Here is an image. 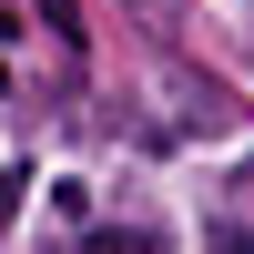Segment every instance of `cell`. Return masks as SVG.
<instances>
[{
	"label": "cell",
	"mask_w": 254,
	"mask_h": 254,
	"mask_svg": "<svg viewBox=\"0 0 254 254\" xmlns=\"http://www.w3.org/2000/svg\"><path fill=\"white\" fill-rule=\"evenodd\" d=\"M132 20L142 31H173V0H132Z\"/></svg>",
	"instance_id": "obj_2"
},
{
	"label": "cell",
	"mask_w": 254,
	"mask_h": 254,
	"mask_svg": "<svg viewBox=\"0 0 254 254\" xmlns=\"http://www.w3.org/2000/svg\"><path fill=\"white\" fill-rule=\"evenodd\" d=\"M20 214V173H0V224H10Z\"/></svg>",
	"instance_id": "obj_4"
},
{
	"label": "cell",
	"mask_w": 254,
	"mask_h": 254,
	"mask_svg": "<svg viewBox=\"0 0 254 254\" xmlns=\"http://www.w3.org/2000/svg\"><path fill=\"white\" fill-rule=\"evenodd\" d=\"M214 254H254V234H244V224H224V234H214Z\"/></svg>",
	"instance_id": "obj_3"
},
{
	"label": "cell",
	"mask_w": 254,
	"mask_h": 254,
	"mask_svg": "<svg viewBox=\"0 0 254 254\" xmlns=\"http://www.w3.org/2000/svg\"><path fill=\"white\" fill-rule=\"evenodd\" d=\"M244 183H254V163H244Z\"/></svg>",
	"instance_id": "obj_5"
},
{
	"label": "cell",
	"mask_w": 254,
	"mask_h": 254,
	"mask_svg": "<svg viewBox=\"0 0 254 254\" xmlns=\"http://www.w3.org/2000/svg\"><path fill=\"white\" fill-rule=\"evenodd\" d=\"M31 10H41V20H51V31H61V41H81V10H71V0H31Z\"/></svg>",
	"instance_id": "obj_1"
}]
</instances>
